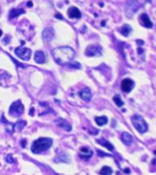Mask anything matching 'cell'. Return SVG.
Segmentation results:
<instances>
[{"mask_svg":"<svg viewBox=\"0 0 156 175\" xmlns=\"http://www.w3.org/2000/svg\"><path fill=\"white\" fill-rule=\"evenodd\" d=\"M75 52L69 46H61L53 49L52 56L57 63L60 65L68 64L73 60Z\"/></svg>","mask_w":156,"mask_h":175,"instance_id":"cell-1","label":"cell"},{"mask_svg":"<svg viewBox=\"0 0 156 175\" xmlns=\"http://www.w3.org/2000/svg\"><path fill=\"white\" fill-rule=\"evenodd\" d=\"M52 145V139L50 138H39L35 140L31 145V152L34 154H40L48 150Z\"/></svg>","mask_w":156,"mask_h":175,"instance_id":"cell-2","label":"cell"},{"mask_svg":"<svg viewBox=\"0 0 156 175\" xmlns=\"http://www.w3.org/2000/svg\"><path fill=\"white\" fill-rule=\"evenodd\" d=\"M131 121L133 123V125L134 127L136 128L140 133H145L148 129V124L146 123V121L144 120V118L142 117L140 115H133L132 118H131Z\"/></svg>","mask_w":156,"mask_h":175,"instance_id":"cell-3","label":"cell"},{"mask_svg":"<svg viewBox=\"0 0 156 175\" xmlns=\"http://www.w3.org/2000/svg\"><path fill=\"white\" fill-rule=\"evenodd\" d=\"M23 109H24V108H23V106L22 103H21V101L17 100L12 103V105L9 107V115L11 117H18L23 113Z\"/></svg>","mask_w":156,"mask_h":175,"instance_id":"cell-4","label":"cell"},{"mask_svg":"<svg viewBox=\"0 0 156 175\" xmlns=\"http://www.w3.org/2000/svg\"><path fill=\"white\" fill-rule=\"evenodd\" d=\"M15 54L23 60H28L31 58V50L23 46H20L15 49Z\"/></svg>","mask_w":156,"mask_h":175,"instance_id":"cell-5","label":"cell"},{"mask_svg":"<svg viewBox=\"0 0 156 175\" xmlns=\"http://www.w3.org/2000/svg\"><path fill=\"white\" fill-rule=\"evenodd\" d=\"M102 54V48L99 46L91 45L85 50V55L88 56H100Z\"/></svg>","mask_w":156,"mask_h":175,"instance_id":"cell-6","label":"cell"},{"mask_svg":"<svg viewBox=\"0 0 156 175\" xmlns=\"http://www.w3.org/2000/svg\"><path fill=\"white\" fill-rule=\"evenodd\" d=\"M134 82L130 78H125L121 82V89L126 93H129L133 89Z\"/></svg>","mask_w":156,"mask_h":175,"instance_id":"cell-7","label":"cell"},{"mask_svg":"<svg viewBox=\"0 0 156 175\" xmlns=\"http://www.w3.org/2000/svg\"><path fill=\"white\" fill-rule=\"evenodd\" d=\"M136 2H128L126 6V15L128 17H131L133 14L137 11L138 7H137Z\"/></svg>","mask_w":156,"mask_h":175,"instance_id":"cell-8","label":"cell"},{"mask_svg":"<svg viewBox=\"0 0 156 175\" xmlns=\"http://www.w3.org/2000/svg\"><path fill=\"white\" fill-rule=\"evenodd\" d=\"M54 30L52 27H46L42 32V38L44 41L49 42L54 38Z\"/></svg>","mask_w":156,"mask_h":175,"instance_id":"cell-9","label":"cell"},{"mask_svg":"<svg viewBox=\"0 0 156 175\" xmlns=\"http://www.w3.org/2000/svg\"><path fill=\"white\" fill-rule=\"evenodd\" d=\"M140 22L143 26L147 27V28H151L153 26V23L151 21L148 14H146V13H142L140 16Z\"/></svg>","mask_w":156,"mask_h":175,"instance_id":"cell-10","label":"cell"},{"mask_svg":"<svg viewBox=\"0 0 156 175\" xmlns=\"http://www.w3.org/2000/svg\"><path fill=\"white\" fill-rule=\"evenodd\" d=\"M67 14H68V17L70 18L79 19V18L81 17V13L75 6H71V7L69 8L68 11H67Z\"/></svg>","mask_w":156,"mask_h":175,"instance_id":"cell-11","label":"cell"},{"mask_svg":"<svg viewBox=\"0 0 156 175\" xmlns=\"http://www.w3.org/2000/svg\"><path fill=\"white\" fill-rule=\"evenodd\" d=\"M55 123H56L59 127H62V128H63L64 130H66V131H70L71 130H72V127H71L70 124L67 121H66V120L62 119V118H59V119H57L56 121H55Z\"/></svg>","mask_w":156,"mask_h":175,"instance_id":"cell-12","label":"cell"},{"mask_svg":"<svg viewBox=\"0 0 156 175\" xmlns=\"http://www.w3.org/2000/svg\"><path fill=\"white\" fill-rule=\"evenodd\" d=\"M79 95L80 98L82 99L83 100L86 101V102H90L91 100V98H92V94L90 89L88 88H85L79 93Z\"/></svg>","mask_w":156,"mask_h":175,"instance_id":"cell-13","label":"cell"},{"mask_svg":"<svg viewBox=\"0 0 156 175\" xmlns=\"http://www.w3.org/2000/svg\"><path fill=\"white\" fill-rule=\"evenodd\" d=\"M93 155V152L92 150L89 149L87 147H82L80 150V157L82 159H85L88 160L89 158H91Z\"/></svg>","mask_w":156,"mask_h":175,"instance_id":"cell-14","label":"cell"},{"mask_svg":"<svg viewBox=\"0 0 156 175\" xmlns=\"http://www.w3.org/2000/svg\"><path fill=\"white\" fill-rule=\"evenodd\" d=\"M121 140L126 145H130L133 143V138L131 134H129L127 132H123L121 135Z\"/></svg>","mask_w":156,"mask_h":175,"instance_id":"cell-15","label":"cell"},{"mask_svg":"<svg viewBox=\"0 0 156 175\" xmlns=\"http://www.w3.org/2000/svg\"><path fill=\"white\" fill-rule=\"evenodd\" d=\"M1 121H2L3 123H5L6 124V131L8 132L9 134H13L15 130V124H13V123L8 122V121L6 120V118L4 117L3 115V117H2V119H1Z\"/></svg>","mask_w":156,"mask_h":175,"instance_id":"cell-16","label":"cell"},{"mask_svg":"<svg viewBox=\"0 0 156 175\" xmlns=\"http://www.w3.org/2000/svg\"><path fill=\"white\" fill-rule=\"evenodd\" d=\"M34 60L37 63H44L46 60V56L42 51H37L34 54Z\"/></svg>","mask_w":156,"mask_h":175,"instance_id":"cell-17","label":"cell"},{"mask_svg":"<svg viewBox=\"0 0 156 175\" xmlns=\"http://www.w3.org/2000/svg\"><path fill=\"white\" fill-rule=\"evenodd\" d=\"M96 141L98 144H100L101 145H102V146H104V147H105V148H107V149H108L109 151H113V150H114L113 145H112V144H111L109 141H106L105 139H104V138H100V139H97Z\"/></svg>","mask_w":156,"mask_h":175,"instance_id":"cell-18","label":"cell"},{"mask_svg":"<svg viewBox=\"0 0 156 175\" xmlns=\"http://www.w3.org/2000/svg\"><path fill=\"white\" fill-rule=\"evenodd\" d=\"M24 13V10L23 9H12L9 11V18L11 20L13 18L17 17L18 16H20V14Z\"/></svg>","mask_w":156,"mask_h":175,"instance_id":"cell-19","label":"cell"},{"mask_svg":"<svg viewBox=\"0 0 156 175\" xmlns=\"http://www.w3.org/2000/svg\"><path fill=\"white\" fill-rule=\"evenodd\" d=\"M94 121L96 122V123L99 126H103L106 123H108V118L105 116H102V117H96Z\"/></svg>","mask_w":156,"mask_h":175,"instance_id":"cell-20","label":"cell"},{"mask_svg":"<svg viewBox=\"0 0 156 175\" xmlns=\"http://www.w3.org/2000/svg\"><path fill=\"white\" fill-rule=\"evenodd\" d=\"M131 32H132V28L128 24H124L121 28V34L125 37H127L128 35L131 34Z\"/></svg>","mask_w":156,"mask_h":175,"instance_id":"cell-21","label":"cell"},{"mask_svg":"<svg viewBox=\"0 0 156 175\" xmlns=\"http://www.w3.org/2000/svg\"><path fill=\"white\" fill-rule=\"evenodd\" d=\"M112 169L108 166H103L102 170H100L101 175H112Z\"/></svg>","mask_w":156,"mask_h":175,"instance_id":"cell-22","label":"cell"},{"mask_svg":"<svg viewBox=\"0 0 156 175\" xmlns=\"http://www.w3.org/2000/svg\"><path fill=\"white\" fill-rule=\"evenodd\" d=\"M26 124H27V122H26V121L20 120V121H18L17 123H15V128L20 131H22L23 127L26 126Z\"/></svg>","mask_w":156,"mask_h":175,"instance_id":"cell-23","label":"cell"},{"mask_svg":"<svg viewBox=\"0 0 156 175\" xmlns=\"http://www.w3.org/2000/svg\"><path fill=\"white\" fill-rule=\"evenodd\" d=\"M113 101H114V103L116 104V106H119V107H121V106H123V105H124L123 101L121 99V98H120V96H119V95H116L115 96H114Z\"/></svg>","mask_w":156,"mask_h":175,"instance_id":"cell-24","label":"cell"},{"mask_svg":"<svg viewBox=\"0 0 156 175\" xmlns=\"http://www.w3.org/2000/svg\"><path fill=\"white\" fill-rule=\"evenodd\" d=\"M70 66L72 68H75V69H79L81 67L80 64L77 62H73V63H70Z\"/></svg>","mask_w":156,"mask_h":175,"instance_id":"cell-25","label":"cell"},{"mask_svg":"<svg viewBox=\"0 0 156 175\" xmlns=\"http://www.w3.org/2000/svg\"><path fill=\"white\" fill-rule=\"evenodd\" d=\"M6 160L7 163H9V164H13V163L14 162V160H13V158L12 154H9V155H7V156H6Z\"/></svg>","mask_w":156,"mask_h":175,"instance_id":"cell-26","label":"cell"},{"mask_svg":"<svg viewBox=\"0 0 156 175\" xmlns=\"http://www.w3.org/2000/svg\"><path fill=\"white\" fill-rule=\"evenodd\" d=\"M10 76H9V74H8L7 73H6L5 74H0V80H2V79H4V78H9Z\"/></svg>","mask_w":156,"mask_h":175,"instance_id":"cell-27","label":"cell"},{"mask_svg":"<svg viewBox=\"0 0 156 175\" xmlns=\"http://www.w3.org/2000/svg\"><path fill=\"white\" fill-rule=\"evenodd\" d=\"M21 145H22V147H23V148H25V147H26V140H25V139H23V141H21Z\"/></svg>","mask_w":156,"mask_h":175,"instance_id":"cell-28","label":"cell"},{"mask_svg":"<svg viewBox=\"0 0 156 175\" xmlns=\"http://www.w3.org/2000/svg\"><path fill=\"white\" fill-rule=\"evenodd\" d=\"M137 43H140L139 45H143V44H144V42L141 40H137Z\"/></svg>","mask_w":156,"mask_h":175,"instance_id":"cell-29","label":"cell"},{"mask_svg":"<svg viewBox=\"0 0 156 175\" xmlns=\"http://www.w3.org/2000/svg\"><path fill=\"white\" fill-rule=\"evenodd\" d=\"M124 172H126V173H130V172H131V170H130L128 169V168H127V170H124Z\"/></svg>","mask_w":156,"mask_h":175,"instance_id":"cell-30","label":"cell"},{"mask_svg":"<svg viewBox=\"0 0 156 175\" xmlns=\"http://www.w3.org/2000/svg\"><path fill=\"white\" fill-rule=\"evenodd\" d=\"M56 17H59V18H61V19H62V16H61V15H60V14H57L56 16Z\"/></svg>","mask_w":156,"mask_h":175,"instance_id":"cell-31","label":"cell"},{"mask_svg":"<svg viewBox=\"0 0 156 175\" xmlns=\"http://www.w3.org/2000/svg\"><path fill=\"white\" fill-rule=\"evenodd\" d=\"M27 6H31H31H32V3H31V2H28V3H27Z\"/></svg>","mask_w":156,"mask_h":175,"instance_id":"cell-32","label":"cell"},{"mask_svg":"<svg viewBox=\"0 0 156 175\" xmlns=\"http://www.w3.org/2000/svg\"><path fill=\"white\" fill-rule=\"evenodd\" d=\"M2 35H3V32H2V30H0V37L2 36Z\"/></svg>","mask_w":156,"mask_h":175,"instance_id":"cell-33","label":"cell"},{"mask_svg":"<svg viewBox=\"0 0 156 175\" xmlns=\"http://www.w3.org/2000/svg\"><path fill=\"white\" fill-rule=\"evenodd\" d=\"M155 155H156V151H155Z\"/></svg>","mask_w":156,"mask_h":175,"instance_id":"cell-34","label":"cell"}]
</instances>
